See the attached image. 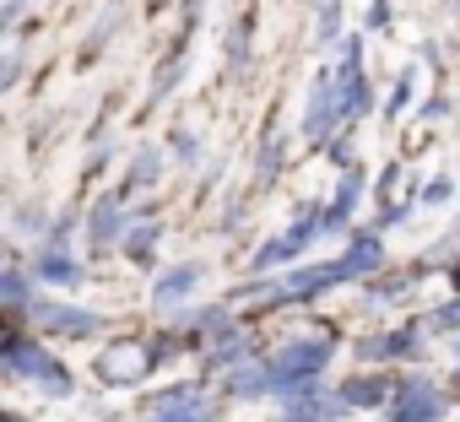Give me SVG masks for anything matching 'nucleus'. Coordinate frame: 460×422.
Wrapping results in <instances>:
<instances>
[{
    "mask_svg": "<svg viewBox=\"0 0 460 422\" xmlns=\"http://www.w3.org/2000/svg\"><path fill=\"white\" fill-rule=\"evenodd\" d=\"M379 395H390L385 379H352V384H341V400H352V406H374Z\"/></svg>",
    "mask_w": 460,
    "mask_h": 422,
    "instance_id": "5",
    "label": "nucleus"
},
{
    "mask_svg": "<svg viewBox=\"0 0 460 422\" xmlns=\"http://www.w3.org/2000/svg\"><path fill=\"white\" fill-rule=\"evenodd\" d=\"M146 363H152V357H146L141 347H114V352H109V357L98 363V374H103L109 384H125V379H136V374H141Z\"/></svg>",
    "mask_w": 460,
    "mask_h": 422,
    "instance_id": "3",
    "label": "nucleus"
},
{
    "mask_svg": "<svg viewBox=\"0 0 460 422\" xmlns=\"http://www.w3.org/2000/svg\"><path fill=\"white\" fill-rule=\"evenodd\" d=\"M341 266H347L352 277H358V271H374V266H379V244H374V239H358V244L347 250V260H341Z\"/></svg>",
    "mask_w": 460,
    "mask_h": 422,
    "instance_id": "6",
    "label": "nucleus"
},
{
    "mask_svg": "<svg viewBox=\"0 0 460 422\" xmlns=\"http://www.w3.org/2000/svg\"><path fill=\"white\" fill-rule=\"evenodd\" d=\"M352 206H358V173H347V184H341V195H336V211H331V217H347Z\"/></svg>",
    "mask_w": 460,
    "mask_h": 422,
    "instance_id": "8",
    "label": "nucleus"
},
{
    "mask_svg": "<svg viewBox=\"0 0 460 422\" xmlns=\"http://www.w3.org/2000/svg\"><path fill=\"white\" fill-rule=\"evenodd\" d=\"M39 325H49V330H66V336H93V330H98V320H93V314H82V309H66V303H44V309H39Z\"/></svg>",
    "mask_w": 460,
    "mask_h": 422,
    "instance_id": "2",
    "label": "nucleus"
},
{
    "mask_svg": "<svg viewBox=\"0 0 460 422\" xmlns=\"http://www.w3.org/2000/svg\"><path fill=\"white\" fill-rule=\"evenodd\" d=\"M433 417H438V395L428 384H406L401 406H395V422H433Z\"/></svg>",
    "mask_w": 460,
    "mask_h": 422,
    "instance_id": "4",
    "label": "nucleus"
},
{
    "mask_svg": "<svg viewBox=\"0 0 460 422\" xmlns=\"http://www.w3.org/2000/svg\"><path fill=\"white\" fill-rule=\"evenodd\" d=\"M325 357H331V341H293V347L277 352V363H271V384H298V379L320 374Z\"/></svg>",
    "mask_w": 460,
    "mask_h": 422,
    "instance_id": "1",
    "label": "nucleus"
},
{
    "mask_svg": "<svg viewBox=\"0 0 460 422\" xmlns=\"http://www.w3.org/2000/svg\"><path fill=\"white\" fill-rule=\"evenodd\" d=\"M39 277H44V282H76V271H71V260H60V255H49V260L39 266Z\"/></svg>",
    "mask_w": 460,
    "mask_h": 422,
    "instance_id": "7",
    "label": "nucleus"
},
{
    "mask_svg": "<svg viewBox=\"0 0 460 422\" xmlns=\"http://www.w3.org/2000/svg\"><path fill=\"white\" fill-rule=\"evenodd\" d=\"M190 282H195V266H184V271H179V277H168V282H163V287H157V298H163V303H168V298H173V293H184V287H190Z\"/></svg>",
    "mask_w": 460,
    "mask_h": 422,
    "instance_id": "9",
    "label": "nucleus"
}]
</instances>
